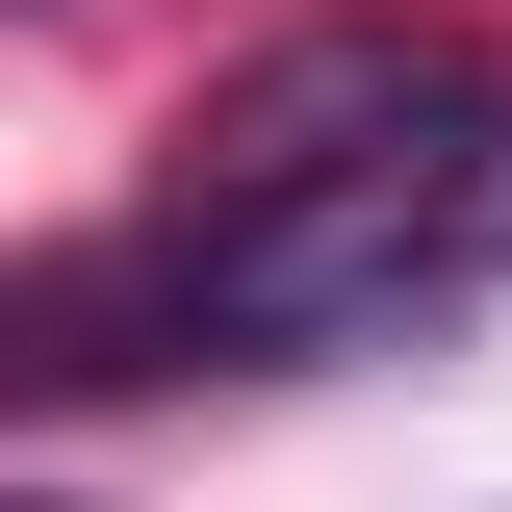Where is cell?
Here are the masks:
<instances>
[{"label": "cell", "mask_w": 512, "mask_h": 512, "mask_svg": "<svg viewBox=\"0 0 512 512\" xmlns=\"http://www.w3.org/2000/svg\"><path fill=\"white\" fill-rule=\"evenodd\" d=\"M436 128H512L461 26H282L180 154H205V180H359V154H436Z\"/></svg>", "instance_id": "6da1fadb"}, {"label": "cell", "mask_w": 512, "mask_h": 512, "mask_svg": "<svg viewBox=\"0 0 512 512\" xmlns=\"http://www.w3.org/2000/svg\"><path fill=\"white\" fill-rule=\"evenodd\" d=\"M487 282H512V154H487Z\"/></svg>", "instance_id": "7a4b0ae2"}]
</instances>
